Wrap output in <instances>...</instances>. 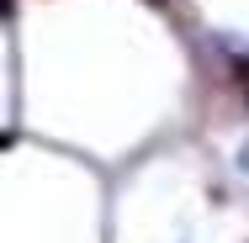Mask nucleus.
<instances>
[{
    "label": "nucleus",
    "instance_id": "f257e3e1",
    "mask_svg": "<svg viewBox=\"0 0 249 243\" xmlns=\"http://www.w3.org/2000/svg\"><path fill=\"white\" fill-rule=\"evenodd\" d=\"M244 90H249V80H244Z\"/></svg>",
    "mask_w": 249,
    "mask_h": 243
}]
</instances>
